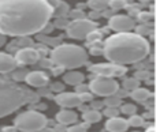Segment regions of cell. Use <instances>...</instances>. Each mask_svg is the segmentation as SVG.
<instances>
[{"mask_svg":"<svg viewBox=\"0 0 156 132\" xmlns=\"http://www.w3.org/2000/svg\"><path fill=\"white\" fill-rule=\"evenodd\" d=\"M54 15L47 0H12L0 3V34L29 37L41 31Z\"/></svg>","mask_w":156,"mask_h":132,"instance_id":"obj_1","label":"cell"},{"mask_svg":"<svg viewBox=\"0 0 156 132\" xmlns=\"http://www.w3.org/2000/svg\"><path fill=\"white\" fill-rule=\"evenodd\" d=\"M149 52V41L132 31L112 34L103 44V54L114 64H136L147 59Z\"/></svg>","mask_w":156,"mask_h":132,"instance_id":"obj_2","label":"cell"},{"mask_svg":"<svg viewBox=\"0 0 156 132\" xmlns=\"http://www.w3.org/2000/svg\"><path fill=\"white\" fill-rule=\"evenodd\" d=\"M37 94L12 79L0 78V119L14 113L26 104L37 101Z\"/></svg>","mask_w":156,"mask_h":132,"instance_id":"obj_3","label":"cell"},{"mask_svg":"<svg viewBox=\"0 0 156 132\" xmlns=\"http://www.w3.org/2000/svg\"><path fill=\"white\" fill-rule=\"evenodd\" d=\"M51 61L63 70H76L86 64L88 53L82 46L76 44H60L52 49Z\"/></svg>","mask_w":156,"mask_h":132,"instance_id":"obj_4","label":"cell"},{"mask_svg":"<svg viewBox=\"0 0 156 132\" xmlns=\"http://www.w3.org/2000/svg\"><path fill=\"white\" fill-rule=\"evenodd\" d=\"M48 125V120L41 112L25 111L19 113L14 120V127L21 132H38Z\"/></svg>","mask_w":156,"mask_h":132,"instance_id":"obj_5","label":"cell"},{"mask_svg":"<svg viewBox=\"0 0 156 132\" xmlns=\"http://www.w3.org/2000/svg\"><path fill=\"white\" fill-rule=\"evenodd\" d=\"M94 29H97L96 22L92 19L81 18L69 22L67 27H66V33L69 37L74 38V40H86L88 34Z\"/></svg>","mask_w":156,"mask_h":132,"instance_id":"obj_6","label":"cell"},{"mask_svg":"<svg viewBox=\"0 0 156 132\" xmlns=\"http://www.w3.org/2000/svg\"><path fill=\"white\" fill-rule=\"evenodd\" d=\"M89 91L100 97H110L114 95L119 90V83L112 78H103V76H94L90 81Z\"/></svg>","mask_w":156,"mask_h":132,"instance_id":"obj_7","label":"cell"},{"mask_svg":"<svg viewBox=\"0 0 156 132\" xmlns=\"http://www.w3.org/2000/svg\"><path fill=\"white\" fill-rule=\"evenodd\" d=\"M88 71L96 76H103V78H119L123 76L127 72V68L121 64H114V63H97L88 67Z\"/></svg>","mask_w":156,"mask_h":132,"instance_id":"obj_8","label":"cell"},{"mask_svg":"<svg viewBox=\"0 0 156 132\" xmlns=\"http://www.w3.org/2000/svg\"><path fill=\"white\" fill-rule=\"evenodd\" d=\"M108 27L115 33H129L136 27V22L133 16L116 14L108 18Z\"/></svg>","mask_w":156,"mask_h":132,"instance_id":"obj_9","label":"cell"},{"mask_svg":"<svg viewBox=\"0 0 156 132\" xmlns=\"http://www.w3.org/2000/svg\"><path fill=\"white\" fill-rule=\"evenodd\" d=\"M15 59L16 64H21V65H32L36 64V63L40 60V52L36 51L34 48H21L18 52L15 53L14 56Z\"/></svg>","mask_w":156,"mask_h":132,"instance_id":"obj_10","label":"cell"},{"mask_svg":"<svg viewBox=\"0 0 156 132\" xmlns=\"http://www.w3.org/2000/svg\"><path fill=\"white\" fill-rule=\"evenodd\" d=\"M55 102L63 109H73L80 105L81 101H80V95L77 93L62 91L55 95Z\"/></svg>","mask_w":156,"mask_h":132,"instance_id":"obj_11","label":"cell"},{"mask_svg":"<svg viewBox=\"0 0 156 132\" xmlns=\"http://www.w3.org/2000/svg\"><path fill=\"white\" fill-rule=\"evenodd\" d=\"M25 82L32 87L41 89V87H45L49 83V76L44 71H30L25 78Z\"/></svg>","mask_w":156,"mask_h":132,"instance_id":"obj_12","label":"cell"},{"mask_svg":"<svg viewBox=\"0 0 156 132\" xmlns=\"http://www.w3.org/2000/svg\"><path fill=\"white\" fill-rule=\"evenodd\" d=\"M56 123L58 124H62V125H73L78 121V113L74 111H70V109H62L60 112L56 113Z\"/></svg>","mask_w":156,"mask_h":132,"instance_id":"obj_13","label":"cell"},{"mask_svg":"<svg viewBox=\"0 0 156 132\" xmlns=\"http://www.w3.org/2000/svg\"><path fill=\"white\" fill-rule=\"evenodd\" d=\"M105 130L108 132H126L129 130V124L123 117H112L105 121Z\"/></svg>","mask_w":156,"mask_h":132,"instance_id":"obj_14","label":"cell"},{"mask_svg":"<svg viewBox=\"0 0 156 132\" xmlns=\"http://www.w3.org/2000/svg\"><path fill=\"white\" fill-rule=\"evenodd\" d=\"M16 61L12 54L7 52H0V74H8L12 72L16 68Z\"/></svg>","mask_w":156,"mask_h":132,"instance_id":"obj_15","label":"cell"},{"mask_svg":"<svg viewBox=\"0 0 156 132\" xmlns=\"http://www.w3.org/2000/svg\"><path fill=\"white\" fill-rule=\"evenodd\" d=\"M83 81H85V75L80 71L69 70L67 72L63 74V82L70 86H78V84L83 83Z\"/></svg>","mask_w":156,"mask_h":132,"instance_id":"obj_16","label":"cell"},{"mask_svg":"<svg viewBox=\"0 0 156 132\" xmlns=\"http://www.w3.org/2000/svg\"><path fill=\"white\" fill-rule=\"evenodd\" d=\"M129 95L132 100L141 102V104H145L147 101L152 98V93L148 89H145V87H137V89L129 91Z\"/></svg>","mask_w":156,"mask_h":132,"instance_id":"obj_17","label":"cell"},{"mask_svg":"<svg viewBox=\"0 0 156 132\" xmlns=\"http://www.w3.org/2000/svg\"><path fill=\"white\" fill-rule=\"evenodd\" d=\"M101 112L100 111H93V109H88L86 112L82 113V120L86 123V124H96V123L101 121Z\"/></svg>","mask_w":156,"mask_h":132,"instance_id":"obj_18","label":"cell"},{"mask_svg":"<svg viewBox=\"0 0 156 132\" xmlns=\"http://www.w3.org/2000/svg\"><path fill=\"white\" fill-rule=\"evenodd\" d=\"M88 7L94 12H100L108 8V0H88Z\"/></svg>","mask_w":156,"mask_h":132,"instance_id":"obj_19","label":"cell"},{"mask_svg":"<svg viewBox=\"0 0 156 132\" xmlns=\"http://www.w3.org/2000/svg\"><path fill=\"white\" fill-rule=\"evenodd\" d=\"M127 124H129V127H133V128H140V127H144L145 125V120H144L143 116H140V114H133V116H129V119H127Z\"/></svg>","mask_w":156,"mask_h":132,"instance_id":"obj_20","label":"cell"},{"mask_svg":"<svg viewBox=\"0 0 156 132\" xmlns=\"http://www.w3.org/2000/svg\"><path fill=\"white\" fill-rule=\"evenodd\" d=\"M103 104H104V106H107V108H119V106L122 105V100L114 94V95H110V97H105Z\"/></svg>","mask_w":156,"mask_h":132,"instance_id":"obj_21","label":"cell"},{"mask_svg":"<svg viewBox=\"0 0 156 132\" xmlns=\"http://www.w3.org/2000/svg\"><path fill=\"white\" fill-rule=\"evenodd\" d=\"M134 29H136V34L140 35V37L145 38L147 35L152 34V27L149 26V23H141V25H138V26H136Z\"/></svg>","mask_w":156,"mask_h":132,"instance_id":"obj_22","label":"cell"},{"mask_svg":"<svg viewBox=\"0 0 156 132\" xmlns=\"http://www.w3.org/2000/svg\"><path fill=\"white\" fill-rule=\"evenodd\" d=\"M123 89L127 90V91H132V90L137 89V87H140V81L138 79H136L134 76L133 78H126L123 79Z\"/></svg>","mask_w":156,"mask_h":132,"instance_id":"obj_23","label":"cell"},{"mask_svg":"<svg viewBox=\"0 0 156 132\" xmlns=\"http://www.w3.org/2000/svg\"><path fill=\"white\" fill-rule=\"evenodd\" d=\"M118 109L121 113L126 114V116H133V114L137 113V106L134 104H122Z\"/></svg>","mask_w":156,"mask_h":132,"instance_id":"obj_24","label":"cell"},{"mask_svg":"<svg viewBox=\"0 0 156 132\" xmlns=\"http://www.w3.org/2000/svg\"><path fill=\"white\" fill-rule=\"evenodd\" d=\"M103 34H104V33H103L101 30H97V29H94V30H92V31L88 34V37H86V40H88L90 44L100 42V41H101V38H103ZM90 44H89V45H90Z\"/></svg>","mask_w":156,"mask_h":132,"instance_id":"obj_25","label":"cell"},{"mask_svg":"<svg viewBox=\"0 0 156 132\" xmlns=\"http://www.w3.org/2000/svg\"><path fill=\"white\" fill-rule=\"evenodd\" d=\"M88 127L89 124H86V123H76V124L73 125H69L67 128H66V132H88Z\"/></svg>","mask_w":156,"mask_h":132,"instance_id":"obj_26","label":"cell"},{"mask_svg":"<svg viewBox=\"0 0 156 132\" xmlns=\"http://www.w3.org/2000/svg\"><path fill=\"white\" fill-rule=\"evenodd\" d=\"M108 7L112 11H118L126 7V0H108Z\"/></svg>","mask_w":156,"mask_h":132,"instance_id":"obj_27","label":"cell"},{"mask_svg":"<svg viewBox=\"0 0 156 132\" xmlns=\"http://www.w3.org/2000/svg\"><path fill=\"white\" fill-rule=\"evenodd\" d=\"M119 113H121V112H119L118 108H107V106H105V108L103 109L101 114L103 116H105L107 119H112V117H118Z\"/></svg>","mask_w":156,"mask_h":132,"instance_id":"obj_28","label":"cell"},{"mask_svg":"<svg viewBox=\"0 0 156 132\" xmlns=\"http://www.w3.org/2000/svg\"><path fill=\"white\" fill-rule=\"evenodd\" d=\"M138 19L141 21V23H149L154 19V12H148V11H140L138 12Z\"/></svg>","mask_w":156,"mask_h":132,"instance_id":"obj_29","label":"cell"},{"mask_svg":"<svg viewBox=\"0 0 156 132\" xmlns=\"http://www.w3.org/2000/svg\"><path fill=\"white\" fill-rule=\"evenodd\" d=\"M78 95H80V101H81V104L90 102V101L93 100V95L90 94V91H88V93H82V94H78Z\"/></svg>","mask_w":156,"mask_h":132,"instance_id":"obj_30","label":"cell"},{"mask_svg":"<svg viewBox=\"0 0 156 132\" xmlns=\"http://www.w3.org/2000/svg\"><path fill=\"white\" fill-rule=\"evenodd\" d=\"M104 108V104L101 101H94V98L90 101V108L89 109H93V111H101Z\"/></svg>","mask_w":156,"mask_h":132,"instance_id":"obj_31","label":"cell"},{"mask_svg":"<svg viewBox=\"0 0 156 132\" xmlns=\"http://www.w3.org/2000/svg\"><path fill=\"white\" fill-rule=\"evenodd\" d=\"M51 90L54 93H58V94H59V93H62L63 90H65V84L59 83V82H55V83L51 84Z\"/></svg>","mask_w":156,"mask_h":132,"instance_id":"obj_32","label":"cell"},{"mask_svg":"<svg viewBox=\"0 0 156 132\" xmlns=\"http://www.w3.org/2000/svg\"><path fill=\"white\" fill-rule=\"evenodd\" d=\"M134 78L138 79V81H147L148 78H151V75H149L147 71H138V72H136Z\"/></svg>","mask_w":156,"mask_h":132,"instance_id":"obj_33","label":"cell"},{"mask_svg":"<svg viewBox=\"0 0 156 132\" xmlns=\"http://www.w3.org/2000/svg\"><path fill=\"white\" fill-rule=\"evenodd\" d=\"M26 75H27V72L23 70V71H19V72H14L12 78H14V81H25Z\"/></svg>","mask_w":156,"mask_h":132,"instance_id":"obj_34","label":"cell"},{"mask_svg":"<svg viewBox=\"0 0 156 132\" xmlns=\"http://www.w3.org/2000/svg\"><path fill=\"white\" fill-rule=\"evenodd\" d=\"M89 91V86L88 84H78V86H76V93L77 94H82V93H88Z\"/></svg>","mask_w":156,"mask_h":132,"instance_id":"obj_35","label":"cell"},{"mask_svg":"<svg viewBox=\"0 0 156 132\" xmlns=\"http://www.w3.org/2000/svg\"><path fill=\"white\" fill-rule=\"evenodd\" d=\"M71 18L74 19H81V18H85V14H83L82 10H74L71 11Z\"/></svg>","mask_w":156,"mask_h":132,"instance_id":"obj_36","label":"cell"},{"mask_svg":"<svg viewBox=\"0 0 156 132\" xmlns=\"http://www.w3.org/2000/svg\"><path fill=\"white\" fill-rule=\"evenodd\" d=\"M52 128L55 130V132H66V128H67V127H66V125H62V124H58V123H56V124H55V127H52Z\"/></svg>","mask_w":156,"mask_h":132,"instance_id":"obj_37","label":"cell"},{"mask_svg":"<svg viewBox=\"0 0 156 132\" xmlns=\"http://www.w3.org/2000/svg\"><path fill=\"white\" fill-rule=\"evenodd\" d=\"M38 132H55V130L52 127H48V125H47V127H44L43 130H40Z\"/></svg>","mask_w":156,"mask_h":132,"instance_id":"obj_38","label":"cell"},{"mask_svg":"<svg viewBox=\"0 0 156 132\" xmlns=\"http://www.w3.org/2000/svg\"><path fill=\"white\" fill-rule=\"evenodd\" d=\"M4 44H5V37L3 34H0V48H2Z\"/></svg>","mask_w":156,"mask_h":132,"instance_id":"obj_39","label":"cell"},{"mask_svg":"<svg viewBox=\"0 0 156 132\" xmlns=\"http://www.w3.org/2000/svg\"><path fill=\"white\" fill-rule=\"evenodd\" d=\"M138 2H140L141 4H149V3H152L154 0H138Z\"/></svg>","mask_w":156,"mask_h":132,"instance_id":"obj_40","label":"cell"},{"mask_svg":"<svg viewBox=\"0 0 156 132\" xmlns=\"http://www.w3.org/2000/svg\"><path fill=\"white\" fill-rule=\"evenodd\" d=\"M145 132H155V127H149V128H147Z\"/></svg>","mask_w":156,"mask_h":132,"instance_id":"obj_41","label":"cell"},{"mask_svg":"<svg viewBox=\"0 0 156 132\" xmlns=\"http://www.w3.org/2000/svg\"><path fill=\"white\" fill-rule=\"evenodd\" d=\"M5 2H12V0H0V3H5Z\"/></svg>","mask_w":156,"mask_h":132,"instance_id":"obj_42","label":"cell"},{"mask_svg":"<svg viewBox=\"0 0 156 132\" xmlns=\"http://www.w3.org/2000/svg\"><path fill=\"white\" fill-rule=\"evenodd\" d=\"M136 132H137V131H136Z\"/></svg>","mask_w":156,"mask_h":132,"instance_id":"obj_43","label":"cell"}]
</instances>
